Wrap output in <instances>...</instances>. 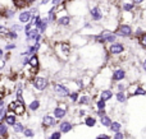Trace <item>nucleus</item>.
I'll use <instances>...</instances> for the list:
<instances>
[{"label": "nucleus", "instance_id": "f257e3e1", "mask_svg": "<svg viewBox=\"0 0 146 139\" xmlns=\"http://www.w3.org/2000/svg\"><path fill=\"white\" fill-rule=\"evenodd\" d=\"M50 75L51 74L46 70H41L36 77H33L31 81H28V88L37 96L44 92H46L51 87L50 83Z\"/></svg>", "mask_w": 146, "mask_h": 139}, {"label": "nucleus", "instance_id": "f03ea898", "mask_svg": "<svg viewBox=\"0 0 146 139\" xmlns=\"http://www.w3.org/2000/svg\"><path fill=\"white\" fill-rule=\"evenodd\" d=\"M111 74H113L111 65H104L103 68H100L94 77V88L96 91H100L104 88H113Z\"/></svg>", "mask_w": 146, "mask_h": 139}, {"label": "nucleus", "instance_id": "7ed1b4c3", "mask_svg": "<svg viewBox=\"0 0 146 139\" xmlns=\"http://www.w3.org/2000/svg\"><path fill=\"white\" fill-rule=\"evenodd\" d=\"M51 51L56 56L59 61L62 63H67L72 59V52H73V46L69 41L67 40H59L51 46Z\"/></svg>", "mask_w": 146, "mask_h": 139}, {"label": "nucleus", "instance_id": "20e7f679", "mask_svg": "<svg viewBox=\"0 0 146 139\" xmlns=\"http://www.w3.org/2000/svg\"><path fill=\"white\" fill-rule=\"evenodd\" d=\"M109 15V9H105L104 4L98 1L90 0V8H88V20H91L92 23H104L105 19Z\"/></svg>", "mask_w": 146, "mask_h": 139}, {"label": "nucleus", "instance_id": "39448f33", "mask_svg": "<svg viewBox=\"0 0 146 139\" xmlns=\"http://www.w3.org/2000/svg\"><path fill=\"white\" fill-rule=\"evenodd\" d=\"M90 0H74L71 4H67V10L74 18H83L86 14L88 15Z\"/></svg>", "mask_w": 146, "mask_h": 139}, {"label": "nucleus", "instance_id": "423d86ee", "mask_svg": "<svg viewBox=\"0 0 146 139\" xmlns=\"http://www.w3.org/2000/svg\"><path fill=\"white\" fill-rule=\"evenodd\" d=\"M51 91L56 101H67L69 97V94L72 93V89L67 86V83L64 81H56L51 83Z\"/></svg>", "mask_w": 146, "mask_h": 139}, {"label": "nucleus", "instance_id": "0eeeda50", "mask_svg": "<svg viewBox=\"0 0 146 139\" xmlns=\"http://www.w3.org/2000/svg\"><path fill=\"white\" fill-rule=\"evenodd\" d=\"M118 38L119 37L117 36V33L114 32V31L103 28V31H101L99 35L94 36V37L91 38V42H95V43H98V45L106 47V46H109V45H111V43L117 42V41H118Z\"/></svg>", "mask_w": 146, "mask_h": 139}, {"label": "nucleus", "instance_id": "6e6552de", "mask_svg": "<svg viewBox=\"0 0 146 139\" xmlns=\"http://www.w3.org/2000/svg\"><path fill=\"white\" fill-rule=\"evenodd\" d=\"M69 102L68 101H58L56 106L51 110V114L55 116V119H58L59 121L64 120L67 116H68V112H69Z\"/></svg>", "mask_w": 146, "mask_h": 139}, {"label": "nucleus", "instance_id": "1a4fd4ad", "mask_svg": "<svg viewBox=\"0 0 146 139\" xmlns=\"http://www.w3.org/2000/svg\"><path fill=\"white\" fill-rule=\"evenodd\" d=\"M105 49H106V51H108V54L110 55V58L115 59V58H118V56H121L123 52H126L127 46L123 41H117V42L106 46Z\"/></svg>", "mask_w": 146, "mask_h": 139}, {"label": "nucleus", "instance_id": "9d476101", "mask_svg": "<svg viewBox=\"0 0 146 139\" xmlns=\"http://www.w3.org/2000/svg\"><path fill=\"white\" fill-rule=\"evenodd\" d=\"M98 97V92L96 94H92V88L91 89H83L81 91V96L78 100V106L80 107H85V106H91L92 102L95 101V98Z\"/></svg>", "mask_w": 146, "mask_h": 139}, {"label": "nucleus", "instance_id": "9b49d317", "mask_svg": "<svg viewBox=\"0 0 146 139\" xmlns=\"http://www.w3.org/2000/svg\"><path fill=\"white\" fill-rule=\"evenodd\" d=\"M111 81H113V86L117 83H121V82L128 81V71L121 65H113Z\"/></svg>", "mask_w": 146, "mask_h": 139}, {"label": "nucleus", "instance_id": "f8f14e48", "mask_svg": "<svg viewBox=\"0 0 146 139\" xmlns=\"http://www.w3.org/2000/svg\"><path fill=\"white\" fill-rule=\"evenodd\" d=\"M59 123L60 121L58 119H55V116L51 112H46V114H44L42 119H41V127L46 132V130H51V129L58 128Z\"/></svg>", "mask_w": 146, "mask_h": 139}, {"label": "nucleus", "instance_id": "ddd939ff", "mask_svg": "<svg viewBox=\"0 0 146 139\" xmlns=\"http://www.w3.org/2000/svg\"><path fill=\"white\" fill-rule=\"evenodd\" d=\"M115 33L119 38H131L135 37V28L132 27V24H128V23H119L118 28L115 30Z\"/></svg>", "mask_w": 146, "mask_h": 139}, {"label": "nucleus", "instance_id": "4468645a", "mask_svg": "<svg viewBox=\"0 0 146 139\" xmlns=\"http://www.w3.org/2000/svg\"><path fill=\"white\" fill-rule=\"evenodd\" d=\"M69 42L72 43L73 47H85V46H87L88 43H90V38L86 37V36H83L82 33H73L71 36V38H69Z\"/></svg>", "mask_w": 146, "mask_h": 139}, {"label": "nucleus", "instance_id": "2eb2a0df", "mask_svg": "<svg viewBox=\"0 0 146 139\" xmlns=\"http://www.w3.org/2000/svg\"><path fill=\"white\" fill-rule=\"evenodd\" d=\"M73 23H74V17H72L71 14H64L58 18L55 26L59 30H69L73 27Z\"/></svg>", "mask_w": 146, "mask_h": 139}, {"label": "nucleus", "instance_id": "dca6fc26", "mask_svg": "<svg viewBox=\"0 0 146 139\" xmlns=\"http://www.w3.org/2000/svg\"><path fill=\"white\" fill-rule=\"evenodd\" d=\"M129 97H140V96H146V88L139 82H132L129 86L128 91H127Z\"/></svg>", "mask_w": 146, "mask_h": 139}, {"label": "nucleus", "instance_id": "f3484780", "mask_svg": "<svg viewBox=\"0 0 146 139\" xmlns=\"http://www.w3.org/2000/svg\"><path fill=\"white\" fill-rule=\"evenodd\" d=\"M118 8L121 9V13H136L137 7L132 3V0H119Z\"/></svg>", "mask_w": 146, "mask_h": 139}, {"label": "nucleus", "instance_id": "a211bd4d", "mask_svg": "<svg viewBox=\"0 0 146 139\" xmlns=\"http://www.w3.org/2000/svg\"><path fill=\"white\" fill-rule=\"evenodd\" d=\"M50 26H51V23L49 22L48 17H46V15H44V17H41L40 19H38L37 22H36L35 27L37 28L38 31H40L41 35L45 36V35H46V32L49 31V28H50Z\"/></svg>", "mask_w": 146, "mask_h": 139}, {"label": "nucleus", "instance_id": "6ab92c4d", "mask_svg": "<svg viewBox=\"0 0 146 139\" xmlns=\"http://www.w3.org/2000/svg\"><path fill=\"white\" fill-rule=\"evenodd\" d=\"M74 125L76 124L73 121H71V120L64 119V120H62V121L59 123V125H58L56 129H58L62 134H68V133H71L72 130L74 129Z\"/></svg>", "mask_w": 146, "mask_h": 139}, {"label": "nucleus", "instance_id": "aec40b11", "mask_svg": "<svg viewBox=\"0 0 146 139\" xmlns=\"http://www.w3.org/2000/svg\"><path fill=\"white\" fill-rule=\"evenodd\" d=\"M114 97H115V91H114V88H104V89L98 91V98H101L106 102L111 101Z\"/></svg>", "mask_w": 146, "mask_h": 139}, {"label": "nucleus", "instance_id": "412c9836", "mask_svg": "<svg viewBox=\"0 0 146 139\" xmlns=\"http://www.w3.org/2000/svg\"><path fill=\"white\" fill-rule=\"evenodd\" d=\"M35 17V15L31 13L30 9H25V10H21L19 13L17 14V19L21 24H27V23L31 22V19Z\"/></svg>", "mask_w": 146, "mask_h": 139}, {"label": "nucleus", "instance_id": "4be33fe9", "mask_svg": "<svg viewBox=\"0 0 146 139\" xmlns=\"http://www.w3.org/2000/svg\"><path fill=\"white\" fill-rule=\"evenodd\" d=\"M41 106H42V102H41V100L38 98L37 96L32 97V98H31V101L27 102L28 112H37L38 110L41 109Z\"/></svg>", "mask_w": 146, "mask_h": 139}, {"label": "nucleus", "instance_id": "5701e85b", "mask_svg": "<svg viewBox=\"0 0 146 139\" xmlns=\"http://www.w3.org/2000/svg\"><path fill=\"white\" fill-rule=\"evenodd\" d=\"M40 31L37 30L36 27H33L32 30L30 31V32L27 33V35H25V42L26 45H31V43H35L36 40H37V37L40 36Z\"/></svg>", "mask_w": 146, "mask_h": 139}, {"label": "nucleus", "instance_id": "b1692460", "mask_svg": "<svg viewBox=\"0 0 146 139\" xmlns=\"http://www.w3.org/2000/svg\"><path fill=\"white\" fill-rule=\"evenodd\" d=\"M17 14V10L14 8H9V7H3L1 8V18L3 20H12L13 18Z\"/></svg>", "mask_w": 146, "mask_h": 139}, {"label": "nucleus", "instance_id": "393cba45", "mask_svg": "<svg viewBox=\"0 0 146 139\" xmlns=\"http://www.w3.org/2000/svg\"><path fill=\"white\" fill-rule=\"evenodd\" d=\"M98 123H99L98 117H96L94 114H88L87 116L82 120V124L85 125V127H87V128H95Z\"/></svg>", "mask_w": 146, "mask_h": 139}, {"label": "nucleus", "instance_id": "a878e982", "mask_svg": "<svg viewBox=\"0 0 146 139\" xmlns=\"http://www.w3.org/2000/svg\"><path fill=\"white\" fill-rule=\"evenodd\" d=\"M46 17H48L49 22H50L51 24H54V23L58 22L59 15H58V10H56V8L51 7L50 9H48V12H46Z\"/></svg>", "mask_w": 146, "mask_h": 139}, {"label": "nucleus", "instance_id": "bb28decb", "mask_svg": "<svg viewBox=\"0 0 146 139\" xmlns=\"http://www.w3.org/2000/svg\"><path fill=\"white\" fill-rule=\"evenodd\" d=\"M4 123L8 125V127L13 128L18 123V116L14 114V112H8V115L5 116V119H4Z\"/></svg>", "mask_w": 146, "mask_h": 139}, {"label": "nucleus", "instance_id": "cd10ccee", "mask_svg": "<svg viewBox=\"0 0 146 139\" xmlns=\"http://www.w3.org/2000/svg\"><path fill=\"white\" fill-rule=\"evenodd\" d=\"M113 121H114V120L111 119L109 114L108 115H104V116H101V117H99V124H100L103 128H106V129H110Z\"/></svg>", "mask_w": 146, "mask_h": 139}, {"label": "nucleus", "instance_id": "c85d7f7f", "mask_svg": "<svg viewBox=\"0 0 146 139\" xmlns=\"http://www.w3.org/2000/svg\"><path fill=\"white\" fill-rule=\"evenodd\" d=\"M10 3H12V5H13V8H14L15 10H25L26 8L27 9H30V7H28V4H27V1L26 0H10Z\"/></svg>", "mask_w": 146, "mask_h": 139}, {"label": "nucleus", "instance_id": "c756f323", "mask_svg": "<svg viewBox=\"0 0 146 139\" xmlns=\"http://www.w3.org/2000/svg\"><path fill=\"white\" fill-rule=\"evenodd\" d=\"M131 86V82L129 81H124V82H121V83H117L113 86L114 91L115 92H127Z\"/></svg>", "mask_w": 146, "mask_h": 139}, {"label": "nucleus", "instance_id": "7c9ffc66", "mask_svg": "<svg viewBox=\"0 0 146 139\" xmlns=\"http://www.w3.org/2000/svg\"><path fill=\"white\" fill-rule=\"evenodd\" d=\"M9 128L4 121H0V137L1 139H10V133H9Z\"/></svg>", "mask_w": 146, "mask_h": 139}, {"label": "nucleus", "instance_id": "2f4dec72", "mask_svg": "<svg viewBox=\"0 0 146 139\" xmlns=\"http://www.w3.org/2000/svg\"><path fill=\"white\" fill-rule=\"evenodd\" d=\"M115 101H117V104H121V105H124L127 101H128V98H129V96H128V93L127 92H115Z\"/></svg>", "mask_w": 146, "mask_h": 139}, {"label": "nucleus", "instance_id": "473e14b6", "mask_svg": "<svg viewBox=\"0 0 146 139\" xmlns=\"http://www.w3.org/2000/svg\"><path fill=\"white\" fill-rule=\"evenodd\" d=\"M110 133L111 134H115V133H119V132H123V123L119 121V120H114L113 124L110 127Z\"/></svg>", "mask_w": 146, "mask_h": 139}, {"label": "nucleus", "instance_id": "72a5a7b5", "mask_svg": "<svg viewBox=\"0 0 146 139\" xmlns=\"http://www.w3.org/2000/svg\"><path fill=\"white\" fill-rule=\"evenodd\" d=\"M26 128H27V127L25 125V123H23V121H18L17 124L12 128V130H13V133H14L15 135H21V134H23V132L26 130Z\"/></svg>", "mask_w": 146, "mask_h": 139}, {"label": "nucleus", "instance_id": "f704fd0d", "mask_svg": "<svg viewBox=\"0 0 146 139\" xmlns=\"http://www.w3.org/2000/svg\"><path fill=\"white\" fill-rule=\"evenodd\" d=\"M80 96H81V91H72V93L69 94V97H68L67 101H68L71 105H76V104H78Z\"/></svg>", "mask_w": 146, "mask_h": 139}, {"label": "nucleus", "instance_id": "c9c22d12", "mask_svg": "<svg viewBox=\"0 0 146 139\" xmlns=\"http://www.w3.org/2000/svg\"><path fill=\"white\" fill-rule=\"evenodd\" d=\"M9 28L12 31H14V32L17 33H22L25 32V24H21L19 22H13L9 24Z\"/></svg>", "mask_w": 146, "mask_h": 139}, {"label": "nucleus", "instance_id": "e433bc0d", "mask_svg": "<svg viewBox=\"0 0 146 139\" xmlns=\"http://www.w3.org/2000/svg\"><path fill=\"white\" fill-rule=\"evenodd\" d=\"M106 106H108V102L104 101L101 98H96L95 101V110L96 111H103V110H106Z\"/></svg>", "mask_w": 146, "mask_h": 139}, {"label": "nucleus", "instance_id": "4c0bfd02", "mask_svg": "<svg viewBox=\"0 0 146 139\" xmlns=\"http://www.w3.org/2000/svg\"><path fill=\"white\" fill-rule=\"evenodd\" d=\"M23 137H25L26 139H33L36 137V132H35V129L33 128H31V127H27L26 128V130L23 132Z\"/></svg>", "mask_w": 146, "mask_h": 139}, {"label": "nucleus", "instance_id": "58836bf2", "mask_svg": "<svg viewBox=\"0 0 146 139\" xmlns=\"http://www.w3.org/2000/svg\"><path fill=\"white\" fill-rule=\"evenodd\" d=\"M62 137H63V134H62L58 129H54L48 134L46 139H62Z\"/></svg>", "mask_w": 146, "mask_h": 139}, {"label": "nucleus", "instance_id": "ea45409f", "mask_svg": "<svg viewBox=\"0 0 146 139\" xmlns=\"http://www.w3.org/2000/svg\"><path fill=\"white\" fill-rule=\"evenodd\" d=\"M136 40H137V42H139L140 47L144 49V50H146V31L142 33L141 36H140V37H137Z\"/></svg>", "mask_w": 146, "mask_h": 139}, {"label": "nucleus", "instance_id": "a19ab883", "mask_svg": "<svg viewBox=\"0 0 146 139\" xmlns=\"http://www.w3.org/2000/svg\"><path fill=\"white\" fill-rule=\"evenodd\" d=\"M18 38H19V33H17V32H14V31L10 30L9 35L7 36V40H8V41H12V42H15Z\"/></svg>", "mask_w": 146, "mask_h": 139}, {"label": "nucleus", "instance_id": "79ce46f5", "mask_svg": "<svg viewBox=\"0 0 146 139\" xmlns=\"http://www.w3.org/2000/svg\"><path fill=\"white\" fill-rule=\"evenodd\" d=\"M113 139H127V134L124 132H119V133H115V134L111 135Z\"/></svg>", "mask_w": 146, "mask_h": 139}, {"label": "nucleus", "instance_id": "37998d69", "mask_svg": "<svg viewBox=\"0 0 146 139\" xmlns=\"http://www.w3.org/2000/svg\"><path fill=\"white\" fill-rule=\"evenodd\" d=\"M51 7H55V8H58V7H60V5H64L66 3H64V0H51Z\"/></svg>", "mask_w": 146, "mask_h": 139}, {"label": "nucleus", "instance_id": "c03bdc74", "mask_svg": "<svg viewBox=\"0 0 146 139\" xmlns=\"http://www.w3.org/2000/svg\"><path fill=\"white\" fill-rule=\"evenodd\" d=\"M7 63L8 61L5 60V59H0V70L1 71L5 70V68H7Z\"/></svg>", "mask_w": 146, "mask_h": 139}, {"label": "nucleus", "instance_id": "a18cd8bd", "mask_svg": "<svg viewBox=\"0 0 146 139\" xmlns=\"http://www.w3.org/2000/svg\"><path fill=\"white\" fill-rule=\"evenodd\" d=\"M95 139H113V138H111V135L106 134V133H103V134H99Z\"/></svg>", "mask_w": 146, "mask_h": 139}, {"label": "nucleus", "instance_id": "49530a36", "mask_svg": "<svg viewBox=\"0 0 146 139\" xmlns=\"http://www.w3.org/2000/svg\"><path fill=\"white\" fill-rule=\"evenodd\" d=\"M140 68H141V70L146 73V58H144L141 60V63H140Z\"/></svg>", "mask_w": 146, "mask_h": 139}, {"label": "nucleus", "instance_id": "de8ad7c7", "mask_svg": "<svg viewBox=\"0 0 146 139\" xmlns=\"http://www.w3.org/2000/svg\"><path fill=\"white\" fill-rule=\"evenodd\" d=\"M51 3V0H38V7H45V5H48V4H50Z\"/></svg>", "mask_w": 146, "mask_h": 139}, {"label": "nucleus", "instance_id": "09e8293b", "mask_svg": "<svg viewBox=\"0 0 146 139\" xmlns=\"http://www.w3.org/2000/svg\"><path fill=\"white\" fill-rule=\"evenodd\" d=\"M32 28H33V26L31 24V23H27V24H25V32H23V33H25V35H27V33L30 32Z\"/></svg>", "mask_w": 146, "mask_h": 139}, {"label": "nucleus", "instance_id": "8fccbe9b", "mask_svg": "<svg viewBox=\"0 0 146 139\" xmlns=\"http://www.w3.org/2000/svg\"><path fill=\"white\" fill-rule=\"evenodd\" d=\"M132 3H133V4L136 5L137 8H139V7H141L142 4H145V3H146V0H132Z\"/></svg>", "mask_w": 146, "mask_h": 139}, {"label": "nucleus", "instance_id": "3c124183", "mask_svg": "<svg viewBox=\"0 0 146 139\" xmlns=\"http://www.w3.org/2000/svg\"><path fill=\"white\" fill-rule=\"evenodd\" d=\"M1 59H5L7 61H9L10 59H12V52H10V51H5V55L3 56Z\"/></svg>", "mask_w": 146, "mask_h": 139}, {"label": "nucleus", "instance_id": "603ef678", "mask_svg": "<svg viewBox=\"0 0 146 139\" xmlns=\"http://www.w3.org/2000/svg\"><path fill=\"white\" fill-rule=\"evenodd\" d=\"M26 1H27V4H28V7H33V4H35L36 1H37V0H26Z\"/></svg>", "mask_w": 146, "mask_h": 139}, {"label": "nucleus", "instance_id": "864d4df0", "mask_svg": "<svg viewBox=\"0 0 146 139\" xmlns=\"http://www.w3.org/2000/svg\"><path fill=\"white\" fill-rule=\"evenodd\" d=\"M74 1V0H64V3H66V5L67 4H71V3H73Z\"/></svg>", "mask_w": 146, "mask_h": 139}]
</instances>
